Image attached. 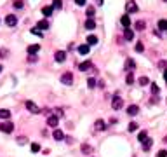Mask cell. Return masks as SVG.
Instances as JSON below:
<instances>
[{"label": "cell", "instance_id": "obj_19", "mask_svg": "<svg viewBox=\"0 0 167 157\" xmlns=\"http://www.w3.org/2000/svg\"><path fill=\"white\" fill-rule=\"evenodd\" d=\"M94 128H96L98 131H105V129H106V124H105V121H101V119H99V121H96Z\"/></svg>", "mask_w": 167, "mask_h": 157}, {"label": "cell", "instance_id": "obj_6", "mask_svg": "<svg viewBox=\"0 0 167 157\" xmlns=\"http://www.w3.org/2000/svg\"><path fill=\"white\" fill-rule=\"evenodd\" d=\"M125 9H127V12H129V14L138 12V3H136L134 0H129V2H127V5H125Z\"/></svg>", "mask_w": 167, "mask_h": 157}, {"label": "cell", "instance_id": "obj_44", "mask_svg": "<svg viewBox=\"0 0 167 157\" xmlns=\"http://www.w3.org/2000/svg\"><path fill=\"white\" fill-rule=\"evenodd\" d=\"M164 79H166V82H167V68H166V72H164Z\"/></svg>", "mask_w": 167, "mask_h": 157}, {"label": "cell", "instance_id": "obj_40", "mask_svg": "<svg viewBox=\"0 0 167 157\" xmlns=\"http://www.w3.org/2000/svg\"><path fill=\"white\" fill-rule=\"evenodd\" d=\"M85 2H87V0H75L77 5H85Z\"/></svg>", "mask_w": 167, "mask_h": 157}, {"label": "cell", "instance_id": "obj_45", "mask_svg": "<svg viewBox=\"0 0 167 157\" xmlns=\"http://www.w3.org/2000/svg\"><path fill=\"white\" fill-rule=\"evenodd\" d=\"M96 2H98V3H99V5H103V0H96Z\"/></svg>", "mask_w": 167, "mask_h": 157}, {"label": "cell", "instance_id": "obj_31", "mask_svg": "<svg viewBox=\"0 0 167 157\" xmlns=\"http://www.w3.org/2000/svg\"><path fill=\"white\" fill-rule=\"evenodd\" d=\"M31 152H33V154L40 152V145H38V143H31Z\"/></svg>", "mask_w": 167, "mask_h": 157}, {"label": "cell", "instance_id": "obj_37", "mask_svg": "<svg viewBox=\"0 0 167 157\" xmlns=\"http://www.w3.org/2000/svg\"><path fill=\"white\" fill-rule=\"evenodd\" d=\"M87 86H89L91 89H92V87H96V80H94V79H89V80H87Z\"/></svg>", "mask_w": 167, "mask_h": 157}, {"label": "cell", "instance_id": "obj_24", "mask_svg": "<svg viewBox=\"0 0 167 157\" xmlns=\"http://www.w3.org/2000/svg\"><path fill=\"white\" fill-rule=\"evenodd\" d=\"M145 26H146V23H145V21H141V19H139V21H136V24H134V28H136V30H139V31H141V30H145Z\"/></svg>", "mask_w": 167, "mask_h": 157}, {"label": "cell", "instance_id": "obj_34", "mask_svg": "<svg viewBox=\"0 0 167 157\" xmlns=\"http://www.w3.org/2000/svg\"><path fill=\"white\" fill-rule=\"evenodd\" d=\"M127 129H129V131H131V133H132V131H136V129H138V124H136V122H131V124H129V128H127Z\"/></svg>", "mask_w": 167, "mask_h": 157}, {"label": "cell", "instance_id": "obj_29", "mask_svg": "<svg viewBox=\"0 0 167 157\" xmlns=\"http://www.w3.org/2000/svg\"><path fill=\"white\" fill-rule=\"evenodd\" d=\"M14 7L16 9H23L24 7V2L23 0H14Z\"/></svg>", "mask_w": 167, "mask_h": 157}, {"label": "cell", "instance_id": "obj_23", "mask_svg": "<svg viewBox=\"0 0 167 157\" xmlns=\"http://www.w3.org/2000/svg\"><path fill=\"white\" fill-rule=\"evenodd\" d=\"M85 28H87V30H94V28H96L94 19H87V21H85Z\"/></svg>", "mask_w": 167, "mask_h": 157}, {"label": "cell", "instance_id": "obj_25", "mask_svg": "<svg viewBox=\"0 0 167 157\" xmlns=\"http://www.w3.org/2000/svg\"><path fill=\"white\" fill-rule=\"evenodd\" d=\"M159 30L167 31V19H160V21H159Z\"/></svg>", "mask_w": 167, "mask_h": 157}, {"label": "cell", "instance_id": "obj_38", "mask_svg": "<svg viewBox=\"0 0 167 157\" xmlns=\"http://www.w3.org/2000/svg\"><path fill=\"white\" fill-rule=\"evenodd\" d=\"M159 91H160L159 86H157V84H152V93H153V94H159Z\"/></svg>", "mask_w": 167, "mask_h": 157}, {"label": "cell", "instance_id": "obj_9", "mask_svg": "<svg viewBox=\"0 0 167 157\" xmlns=\"http://www.w3.org/2000/svg\"><path fill=\"white\" fill-rule=\"evenodd\" d=\"M54 58H56L58 63H63V61L66 59V52H64V51H58V52L54 54Z\"/></svg>", "mask_w": 167, "mask_h": 157}, {"label": "cell", "instance_id": "obj_14", "mask_svg": "<svg viewBox=\"0 0 167 157\" xmlns=\"http://www.w3.org/2000/svg\"><path fill=\"white\" fill-rule=\"evenodd\" d=\"M52 10H54V7H52V5H45V7L42 9V14H44L45 17H49V16L52 14Z\"/></svg>", "mask_w": 167, "mask_h": 157}, {"label": "cell", "instance_id": "obj_16", "mask_svg": "<svg viewBox=\"0 0 167 157\" xmlns=\"http://www.w3.org/2000/svg\"><path fill=\"white\" fill-rule=\"evenodd\" d=\"M124 38H125V40H132V38H134V31H132L131 28H125V31H124Z\"/></svg>", "mask_w": 167, "mask_h": 157}, {"label": "cell", "instance_id": "obj_2", "mask_svg": "<svg viewBox=\"0 0 167 157\" xmlns=\"http://www.w3.org/2000/svg\"><path fill=\"white\" fill-rule=\"evenodd\" d=\"M5 24L10 26V28L16 26V24H17V17H16L14 14H7V16H5Z\"/></svg>", "mask_w": 167, "mask_h": 157}, {"label": "cell", "instance_id": "obj_21", "mask_svg": "<svg viewBox=\"0 0 167 157\" xmlns=\"http://www.w3.org/2000/svg\"><path fill=\"white\" fill-rule=\"evenodd\" d=\"M9 117H10V110L0 108V119H9Z\"/></svg>", "mask_w": 167, "mask_h": 157}, {"label": "cell", "instance_id": "obj_18", "mask_svg": "<svg viewBox=\"0 0 167 157\" xmlns=\"http://www.w3.org/2000/svg\"><path fill=\"white\" fill-rule=\"evenodd\" d=\"M138 112H139V107H138V105H131V107L127 108V114H129V115H138Z\"/></svg>", "mask_w": 167, "mask_h": 157}, {"label": "cell", "instance_id": "obj_28", "mask_svg": "<svg viewBox=\"0 0 167 157\" xmlns=\"http://www.w3.org/2000/svg\"><path fill=\"white\" fill-rule=\"evenodd\" d=\"M146 138H148V133H146V131H141V133H139V135H138V140H139V142H141V143H143V142H145V140H146Z\"/></svg>", "mask_w": 167, "mask_h": 157}, {"label": "cell", "instance_id": "obj_42", "mask_svg": "<svg viewBox=\"0 0 167 157\" xmlns=\"http://www.w3.org/2000/svg\"><path fill=\"white\" fill-rule=\"evenodd\" d=\"M31 33H33V35H42V33H40V30H37V28H33V30H31Z\"/></svg>", "mask_w": 167, "mask_h": 157}, {"label": "cell", "instance_id": "obj_30", "mask_svg": "<svg viewBox=\"0 0 167 157\" xmlns=\"http://www.w3.org/2000/svg\"><path fill=\"white\" fill-rule=\"evenodd\" d=\"M125 82H127V84H129V86H131V84H134V75H132V73H131V72H129V73H127V79H125Z\"/></svg>", "mask_w": 167, "mask_h": 157}, {"label": "cell", "instance_id": "obj_46", "mask_svg": "<svg viewBox=\"0 0 167 157\" xmlns=\"http://www.w3.org/2000/svg\"><path fill=\"white\" fill-rule=\"evenodd\" d=\"M2 68H3V66H2V65H0V72H2Z\"/></svg>", "mask_w": 167, "mask_h": 157}, {"label": "cell", "instance_id": "obj_12", "mask_svg": "<svg viewBox=\"0 0 167 157\" xmlns=\"http://www.w3.org/2000/svg\"><path fill=\"white\" fill-rule=\"evenodd\" d=\"M38 51H40V45H38V44H33V45L28 47V54H30V56H35Z\"/></svg>", "mask_w": 167, "mask_h": 157}, {"label": "cell", "instance_id": "obj_27", "mask_svg": "<svg viewBox=\"0 0 167 157\" xmlns=\"http://www.w3.org/2000/svg\"><path fill=\"white\" fill-rule=\"evenodd\" d=\"M138 82H139V86H148V84H150V79H148V77H139Z\"/></svg>", "mask_w": 167, "mask_h": 157}, {"label": "cell", "instance_id": "obj_15", "mask_svg": "<svg viewBox=\"0 0 167 157\" xmlns=\"http://www.w3.org/2000/svg\"><path fill=\"white\" fill-rule=\"evenodd\" d=\"M47 28H49V21L42 19V21H38V23H37V30H47Z\"/></svg>", "mask_w": 167, "mask_h": 157}, {"label": "cell", "instance_id": "obj_39", "mask_svg": "<svg viewBox=\"0 0 167 157\" xmlns=\"http://www.w3.org/2000/svg\"><path fill=\"white\" fill-rule=\"evenodd\" d=\"M26 142H28V140H26L24 136H19V140H17V143H19V145H24Z\"/></svg>", "mask_w": 167, "mask_h": 157}, {"label": "cell", "instance_id": "obj_1", "mask_svg": "<svg viewBox=\"0 0 167 157\" xmlns=\"http://www.w3.org/2000/svg\"><path fill=\"white\" fill-rule=\"evenodd\" d=\"M61 82H63V84H66V86L73 84V73H71V72L63 73V75H61Z\"/></svg>", "mask_w": 167, "mask_h": 157}, {"label": "cell", "instance_id": "obj_17", "mask_svg": "<svg viewBox=\"0 0 167 157\" xmlns=\"http://www.w3.org/2000/svg\"><path fill=\"white\" fill-rule=\"evenodd\" d=\"M78 52H80L82 56H87V54H89V45H87V44L78 45Z\"/></svg>", "mask_w": 167, "mask_h": 157}, {"label": "cell", "instance_id": "obj_4", "mask_svg": "<svg viewBox=\"0 0 167 157\" xmlns=\"http://www.w3.org/2000/svg\"><path fill=\"white\" fill-rule=\"evenodd\" d=\"M24 107H26V110H28V112H31V114H38V112H40V108H38L33 101H26V103H24Z\"/></svg>", "mask_w": 167, "mask_h": 157}, {"label": "cell", "instance_id": "obj_36", "mask_svg": "<svg viewBox=\"0 0 167 157\" xmlns=\"http://www.w3.org/2000/svg\"><path fill=\"white\" fill-rule=\"evenodd\" d=\"M52 7H54V9H61V7H63V2H61V0H54V5H52Z\"/></svg>", "mask_w": 167, "mask_h": 157}, {"label": "cell", "instance_id": "obj_5", "mask_svg": "<svg viewBox=\"0 0 167 157\" xmlns=\"http://www.w3.org/2000/svg\"><path fill=\"white\" fill-rule=\"evenodd\" d=\"M0 131H3V133H12L14 131V124L12 122H3V124H0Z\"/></svg>", "mask_w": 167, "mask_h": 157}, {"label": "cell", "instance_id": "obj_8", "mask_svg": "<svg viewBox=\"0 0 167 157\" xmlns=\"http://www.w3.org/2000/svg\"><path fill=\"white\" fill-rule=\"evenodd\" d=\"M52 138H54L56 142H61V140H64V133H63L61 129H54V133H52Z\"/></svg>", "mask_w": 167, "mask_h": 157}, {"label": "cell", "instance_id": "obj_20", "mask_svg": "<svg viewBox=\"0 0 167 157\" xmlns=\"http://www.w3.org/2000/svg\"><path fill=\"white\" fill-rule=\"evenodd\" d=\"M152 145H153V142H152V138H146V140L143 142V150H145V152H148V150L152 149Z\"/></svg>", "mask_w": 167, "mask_h": 157}, {"label": "cell", "instance_id": "obj_33", "mask_svg": "<svg viewBox=\"0 0 167 157\" xmlns=\"http://www.w3.org/2000/svg\"><path fill=\"white\" fill-rule=\"evenodd\" d=\"M136 51H138V52H143V51H145V45H143L141 42H138V44H136Z\"/></svg>", "mask_w": 167, "mask_h": 157}, {"label": "cell", "instance_id": "obj_3", "mask_svg": "<svg viewBox=\"0 0 167 157\" xmlns=\"http://www.w3.org/2000/svg\"><path fill=\"white\" fill-rule=\"evenodd\" d=\"M112 107H113V110H120V108L124 107L122 98H120V96H115V98H113V101H112Z\"/></svg>", "mask_w": 167, "mask_h": 157}, {"label": "cell", "instance_id": "obj_43", "mask_svg": "<svg viewBox=\"0 0 167 157\" xmlns=\"http://www.w3.org/2000/svg\"><path fill=\"white\" fill-rule=\"evenodd\" d=\"M28 61H30V63H33V61H37V56H28Z\"/></svg>", "mask_w": 167, "mask_h": 157}, {"label": "cell", "instance_id": "obj_7", "mask_svg": "<svg viewBox=\"0 0 167 157\" xmlns=\"http://www.w3.org/2000/svg\"><path fill=\"white\" fill-rule=\"evenodd\" d=\"M134 68H136V61H134L132 58L125 59V70H127V72H132Z\"/></svg>", "mask_w": 167, "mask_h": 157}, {"label": "cell", "instance_id": "obj_22", "mask_svg": "<svg viewBox=\"0 0 167 157\" xmlns=\"http://www.w3.org/2000/svg\"><path fill=\"white\" fill-rule=\"evenodd\" d=\"M96 44H98V37L89 35V37H87V45H96Z\"/></svg>", "mask_w": 167, "mask_h": 157}, {"label": "cell", "instance_id": "obj_11", "mask_svg": "<svg viewBox=\"0 0 167 157\" xmlns=\"http://www.w3.org/2000/svg\"><path fill=\"white\" fill-rule=\"evenodd\" d=\"M58 119H59V117H56V115H49V117H47V126L56 128V126H58Z\"/></svg>", "mask_w": 167, "mask_h": 157}, {"label": "cell", "instance_id": "obj_26", "mask_svg": "<svg viewBox=\"0 0 167 157\" xmlns=\"http://www.w3.org/2000/svg\"><path fill=\"white\" fill-rule=\"evenodd\" d=\"M94 12H96V10H94V7H92V5H89V7H87V10H85V14H87V17H89V19H92Z\"/></svg>", "mask_w": 167, "mask_h": 157}, {"label": "cell", "instance_id": "obj_41", "mask_svg": "<svg viewBox=\"0 0 167 157\" xmlns=\"http://www.w3.org/2000/svg\"><path fill=\"white\" fill-rule=\"evenodd\" d=\"M157 157H167V152L166 150H160V152H159V156Z\"/></svg>", "mask_w": 167, "mask_h": 157}, {"label": "cell", "instance_id": "obj_32", "mask_svg": "<svg viewBox=\"0 0 167 157\" xmlns=\"http://www.w3.org/2000/svg\"><path fill=\"white\" fill-rule=\"evenodd\" d=\"M91 150H92L91 145H85V143L82 145V152H84V154H91Z\"/></svg>", "mask_w": 167, "mask_h": 157}, {"label": "cell", "instance_id": "obj_13", "mask_svg": "<svg viewBox=\"0 0 167 157\" xmlns=\"http://www.w3.org/2000/svg\"><path fill=\"white\" fill-rule=\"evenodd\" d=\"M120 23H122L125 28H129V26H131V17H129V14H124V16L120 17Z\"/></svg>", "mask_w": 167, "mask_h": 157}, {"label": "cell", "instance_id": "obj_35", "mask_svg": "<svg viewBox=\"0 0 167 157\" xmlns=\"http://www.w3.org/2000/svg\"><path fill=\"white\" fill-rule=\"evenodd\" d=\"M7 56H9V51H7L5 47H3V49H0V58H7Z\"/></svg>", "mask_w": 167, "mask_h": 157}, {"label": "cell", "instance_id": "obj_10", "mask_svg": "<svg viewBox=\"0 0 167 157\" xmlns=\"http://www.w3.org/2000/svg\"><path fill=\"white\" fill-rule=\"evenodd\" d=\"M91 68H92V61H84V63L78 65V70H82V72H87Z\"/></svg>", "mask_w": 167, "mask_h": 157}]
</instances>
